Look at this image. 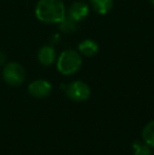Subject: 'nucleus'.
Returning <instances> with one entry per match:
<instances>
[{"label":"nucleus","mask_w":154,"mask_h":155,"mask_svg":"<svg viewBox=\"0 0 154 155\" xmlns=\"http://www.w3.org/2000/svg\"><path fill=\"white\" fill-rule=\"evenodd\" d=\"M34 13L40 22L58 25L67 16V8L62 0H38Z\"/></svg>","instance_id":"1"},{"label":"nucleus","mask_w":154,"mask_h":155,"mask_svg":"<svg viewBox=\"0 0 154 155\" xmlns=\"http://www.w3.org/2000/svg\"><path fill=\"white\" fill-rule=\"evenodd\" d=\"M81 65L82 57L76 50H64L56 59V69L64 76L74 75L81 69Z\"/></svg>","instance_id":"2"},{"label":"nucleus","mask_w":154,"mask_h":155,"mask_svg":"<svg viewBox=\"0 0 154 155\" xmlns=\"http://www.w3.org/2000/svg\"><path fill=\"white\" fill-rule=\"evenodd\" d=\"M2 78L8 86L19 87L25 80V70L19 62H8L2 70Z\"/></svg>","instance_id":"3"},{"label":"nucleus","mask_w":154,"mask_h":155,"mask_svg":"<svg viewBox=\"0 0 154 155\" xmlns=\"http://www.w3.org/2000/svg\"><path fill=\"white\" fill-rule=\"evenodd\" d=\"M66 95L71 100L76 102H82L89 99L91 95V89L88 84L82 80H74L67 86H64Z\"/></svg>","instance_id":"4"},{"label":"nucleus","mask_w":154,"mask_h":155,"mask_svg":"<svg viewBox=\"0 0 154 155\" xmlns=\"http://www.w3.org/2000/svg\"><path fill=\"white\" fill-rule=\"evenodd\" d=\"M53 87L47 79H35L29 84L28 92L35 98H45L52 93Z\"/></svg>","instance_id":"5"},{"label":"nucleus","mask_w":154,"mask_h":155,"mask_svg":"<svg viewBox=\"0 0 154 155\" xmlns=\"http://www.w3.org/2000/svg\"><path fill=\"white\" fill-rule=\"evenodd\" d=\"M90 13V5L84 1H74L67 8V16L76 22L84 20Z\"/></svg>","instance_id":"6"},{"label":"nucleus","mask_w":154,"mask_h":155,"mask_svg":"<svg viewBox=\"0 0 154 155\" xmlns=\"http://www.w3.org/2000/svg\"><path fill=\"white\" fill-rule=\"evenodd\" d=\"M37 59L44 67H50V65L54 64L56 62V59H57V54H56L55 48L51 45H42L38 50Z\"/></svg>","instance_id":"7"},{"label":"nucleus","mask_w":154,"mask_h":155,"mask_svg":"<svg viewBox=\"0 0 154 155\" xmlns=\"http://www.w3.org/2000/svg\"><path fill=\"white\" fill-rule=\"evenodd\" d=\"M77 51L81 56L91 58L98 53L99 47L98 43L95 40H93V39H84L78 45Z\"/></svg>","instance_id":"8"},{"label":"nucleus","mask_w":154,"mask_h":155,"mask_svg":"<svg viewBox=\"0 0 154 155\" xmlns=\"http://www.w3.org/2000/svg\"><path fill=\"white\" fill-rule=\"evenodd\" d=\"M92 8L99 15H107L113 8L114 0H89Z\"/></svg>","instance_id":"9"},{"label":"nucleus","mask_w":154,"mask_h":155,"mask_svg":"<svg viewBox=\"0 0 154 155\" xmlns=\"http://www.w3.org/2000/svg\"><path fill=\"white\" fill-rule=\"evenodd\" d=\"M77 23L78 22L73 20L69 16H66L64 20L58 23V30L62 34H72L77 30Z\"/></svg>","instance_id":"10"},{"label":"nucleus","mask_w":154,"mask_h":155,"mask_svg":"<svg viewBox=\"0 0 154 155\" xmlns=\"http://www.w3.org/2000/svg\"><path fill=\"white\" fill-rule=\"evenodd\" d=\"M142 137L144 143L149 145L151 148H154V120L149 121L144 127L142 132Z\"/></svg>","instance_id":"11"},{"label":"nucleus","mask_w":154,"mask_h":155,"mask_svg":"<svg viewBox=\"0 0 154 155\" xmlns=\"http://www.w3.org/2000/svg\"><path fill=\"white\" fill-rule=\"evenodd\" d=\"M132 149L134 155H153L150 146L146 143H142L140 140H134L132 143Z\"/></svg>","instance_id":"12"},{"label":"nucleus","mask_w":154,"mask_h":155,"mask_svg":"<svg viewBox=\"0 0 154 155\" xmlns=\"http://www.w3.org/2000/svg\"><path fill=\"white\" fill-rule=\"evenodd\" d=\"M5 60H6L5 54H4L2 51H0V65L5 64Z\"/></svg>","instance_id":"13"},{"label":"nucleus","mask_w":154,"mask_h":155,"mask_svg":"<svg viewBox=\"0 0 154 155\" xmlns=\"http://www.w3.org/2000/svg\"><path fill=\"white\" fill-rule=\"evenodd\" d=\"M150 3H151V5L154 8V0H150Z\"/></svg>","instance_id":"14"},{"label":"nucleus","mask_w":154,"mask_h":155,"mask_svg":"<svg viewBox=\"0 0 154 155\" xmlns=\"http://www.w3.org/2000/svg\"><path fill=\"white\" fill-rule=\"evenodd\" d=\"M153 155H154V152H153Z\"/></svg>","instance_id":"15"}]
</instances>
